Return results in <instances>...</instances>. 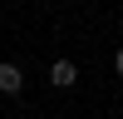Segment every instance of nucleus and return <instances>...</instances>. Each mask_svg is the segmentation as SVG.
<instances>
[{
	"label": "nucleus",
	"instance_id": "f257e3e1",
	"mask_svg": "<svg viewBox=\"0 0 123 119\" xmlns=\"http://www.w3.org/2000/svg\"><path fill=\"white\" fill-rule=\"evenodd\" d=\"M49 79H54L59 89H69L79 79V69H74V60H54V65H49Z\"/></svg>",
	"mask_w": 123,
	"mask_h": 119
},
{
	"label": "nucleus",
	"instance_id": "7ed1b4c3",
	"mask_svg": "<svg viewBox=\"0 0 123 119\" xmlns=\"http://www.w3.org/2000/svg\"><path fill=\"white\" fill-rule=\"evenodd\" d=\"M113 65H118V74H123V50H118V60H113Z\"/></svg>",
	"mask_w": 123,
	"mask_h": 119
},
{
	"label": "nucleus",
	"instance_id": "f03ea898",
	"mask_svg": "<svg viewBox=\"0 0 123 119\" xmlns=\"http://www.w3.org/2000/svg\"><path fill=\"white\" fill-rule=\"evenodd\" d=\"M20 84H25L20 69H15V65H0V94H20Z\"/></svg>",
	"mask_w": 123,
	"mask_h": 119
}]
</instances>
